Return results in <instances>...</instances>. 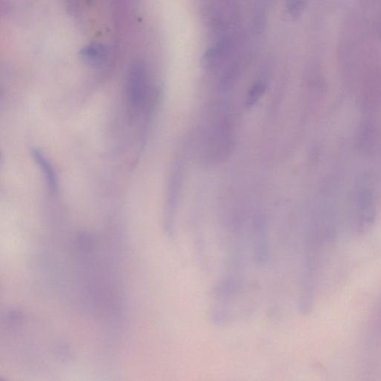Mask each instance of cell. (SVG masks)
I'll list each match as a JSON object with an SVG mask.
<instances>
[{"label": "cell", "mask_w": 381, "mask_h": 381, "mask_svg": "<svg viewBox=\"0 0 381 381\" xmlns=\"http://www.w3.org/2000/svg\"><path fill=\"white\" fill-rule=\"evenodd\" d=\"M148 69L141 62L133 64L129 69L125 84V98L132 116L140 115L146 106L150 93Z\"/></svg>", "instance_id": "1"}, {"label": "cell", "mask_w": 381, "mask_h": 381, "mask_svg": "<svg viewBox=\"0 0 381 381\" xmlns=\"http://www.w3.org/2000/svg\"><path fill=\"white\" fill-rule=\"evenodd\" d=\"M33 159L38 163V166L42 172L45 176L47 185L51 190V192L56 193L58 189V182L55 170L51 166V164L47 160L45 154L41 153L40 151L34 149L32 150Z\"/></svg>", "instance_id": "2"}, {"label": "cell", "mask_w": 381, "mask_h": 381, "mask_svg": "<svg viewBox=\"0 0 381 381\" xmlns=\"http://www.w3.org/2000/svg\"><path fill=\"white\" fill-rule=\"evenodd\" d=\"M83 58L89 64L99 66L105 64L110 56L109 51L101 45H93L86 47L82 53Z\"/></svg>", "instance_id": "3"}, {"label": "cell", "mask_w": 381, "mask_h": 381, "mask_svg": "<svg viewBox=\"0 0 381 381\" xmlns=\"http://www.w3.org/2000/svg\"><path fill=\"white\" fill-rule=\"evenodd\" d=\"M266 88L267 85L262 81H258L251 86L247 95L246 106L249 108L253 107L262 97Z\"/></svg>", "instance_id": "4"}, {"label": "cell", "mask_w": 381, "mask_h": 381, "mask_svg": "<svg viewBox=\"0 0 381 381\" xmlns=\"http://www.w3.org/2000/svg\"><path fill=\"white\" fill-rule=\"evenodd\" d=\"M308 0H286V10L293 19H297L305 11Z\"/></svg>", "instance_id": "5"}, {"label": "cell", "mask_w": 381, "mask_h": 381, "mask_svg": "<svg viewBox=\"0 0 381 381\" xmlns=\"http://www.w3.org/2000/svg\"></svg>", "instance_id": "6"}]
</instances>
